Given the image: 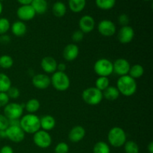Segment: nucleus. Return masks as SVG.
Wrapping results in <instances>:
<instances>
[{
  "instance_id": "nucleus-19",
  "label": "nucleus",
  "mask_w": 153,
  "mask_h": 153,
  "mask_svg": "<svg viewBox=\"0 0 153 153\" xmlns=\"http://www.w3.org/2000/svg\"><path fill=\"white\" fill-rule=\"evenodd\" d=\"M10 30H11V32L13 35L18 37H23L26 34L27 26L25 22H22V21H15L10 25Z\"/></svg>"
},
{
  "instance_id": "nucleus-21",
  "label": "nucleus",
  "mask_w": 153,
  "mask_h": 153,
  "mask_svg": "<svg viewBox=\"0 0 153 153\" xmlns=\"http://www.w3.org/2000/svg\"><path fill=\"white\" fill-rule=\"evenodd\" d=\"M120 92L117 88L114 86H109L102 91L103 98L107 100L108 101H115L120 97Z\"/></svg>"
},
{
  "instance_id": "nucleus-12",
  "label": "nucleus",
  "mask_w": 153,
  "mask_h": 153,
  "mask_svg": "<svg viewBox=\"0 0 153 153\" xmlns=\"http://www.w3.org/2000/svg\"><path fill=\"white\" fill-rule=\"evenodd\" d=\"M134 37V31L129 25L122 26L117 33V38L120 43L127 44L132 41Z\"/></svg>"
},
{
  "instance_id": "nucleus-26",
  "label": "nucleus",
  "mask_w": 153,
  "mask_h": 153,
  "mask_svg": "<svg viewBox=\"0 0 153 153\" xmlns=\"http://www.w3.org/2000/svg\"><path fill=\"white\" fill-rule=\"evenodd\" d=\"M24 108H25L28 114H34L40 109V101L37 99H31L25 103Z\"/></svg>"
},
{
  "instance_id": "nucleus-22",
  "label": "nucleus",
  "mask_w": 153,
  "mask_h": 153,
  "mask_svg": "<svg viewBox=\"0 0 153 153\" xmlns=\"http://www.w3.org/2000/svg\"><path fill=\"white\" fill-rule=\"evenodd\" d=\"M31 5L36 14H43L48 9V3L46 0H32Z\"/></svg>"
},
{
  "instance_id": "nucleus-24",
  "label": "nucleus",
  "mask_w": 153,
  "mask_h": 153,
  "mask_svg": "<svg viewBox=\"0 0 153 153\" xmlns=\"http://www.w3.org/2000/svg\"><path fill=\"white\" fill-rule=\"evenodd\" d=\"M52 13L58 18L63 17L67 13V7L62 1H56L52 6Z\"/></svg>"
},
{
  "instance_id": "nucleus-41",
  "label": "nucleus",
  "mask_w": 153,
  "mask_h": 153,
  "mask_svg": "<svg viewBox=\"0 0 153 153\" xmlns=\"http://www.w3.org/2000/svg\"><path fill=\"white\" fill-rule=\"evenodd\" d=\"M10 37L7 35H6V34L0 36V43H1V42H2V43H7L10 42Z\"/></svg>"
},
{
  "instance_id": "nucleus-1",
  "label": "nucleus",
  "mask_w": 153,
  "mask_h": 153,
  "mask_svg": "<svg viewBox=\"0 0 153 153\" xmlns=\"http://www.w3.org/2000/svg\"><path fill=\"white\" fill-rule=\"evenodd\" d=\"M117 88L120 94L124 97H131L137 91V85L135 79H132L128 75L120 76L117 82Z\"/></svg>"
},
{
  "instance_id": "nucleus-38",
  "label": "nucleus",
  "mask_w": 153,
  "mask_h": 153,
  "mask_svg": "<svg viewBox=\"0 0 153 153\" xmlns=\"http://www.w3.org/2000/svg\"><path fill=\"white\" fill-rule=\"evenodd\" d=\"M10 98L6 93L0 92V108H4L9 103Z\"/></svg>"
},
{
  "instance_id": "nucleus-44",
  "label": "nucleus",
  "mask_w": 153,
  "mask_h": 153,
  "mask_svg": "<svg viewBox=\"0 0 153 153\" xmlns=\"http://www.w3.org/2000/svg\"><path fill=\"white\" fill-rule=\"evenodd\" d=\"M17 1L21 5H27V4H31L32 0H17Z\"/></svg>"
},
{
  "instance_id": "nucleus-17",
  "label": "nucleus",
  "mask_w": 153,
  "mask_h": 153,
  "mask_svg": "<svg viewBox=\"0 0 153 153\" xmlns=\"http://www.w3.org/2000/svg\"><path fill=\"white\" fill-rule=\"evenodd\" d=\"M79 54V46L76 43H69L63 50V57L67 61H73Z\"/></svg>"
},
{
  "instance_id": "nucleus-27",
  "label": "nucleus",
  "mask_w": 153,
  "mask_h": 153,
  "mask_svg": "<svg viewBox=\"0 0 153 153\" xmlns=\"http://www.w3.org/2000/svg\"><path fill=\"white\" fill-rule=\"evenodd\" d=\"M11 87V80L7 75L0 73V92L6 93Z\"/></svg>"
},
{
  "instance_id": "nucleus-23",
  "label": "nucleus",
  "mask_w": 153,
  "mask_h": 153,
  "mask_svg": "<svg viewBox=\"0 0 153 153\" xmlns=\"http://www.w3.org/2000/svg\"><path fill=\"white\" fill-rule=\"evenodd\" d=\"M68 4L73 13H80L86 6V0H69Z\"/></svg>"
},
{
  "instance_id": "nucleus-10",
  "label": "nucleus",
  "mask_w": 153,
  "mask_h": 153,
  "mask_svg": "<svg viewBox=\"0 0 153 153\" xmlns=\"http://www.w3.org/2000/svg\"><path fill=\"white\" fill-rule=\"evenodd\" d=\"M6 138L10 140L13 143H20L25 138V133L20 126H9L8 128L5 130Z\"/></svg>"
},
{
  "instance_id": "nucleus-13",
  "label": "nucleus",
  "mask_w": 153,
  "mask_h": 153,
  "mask_svg": "<svg viewBox=\"0 0 153 153\" xmlns=\"http://www.w3.org/2000/svg\"><path fill=\"white\" fill-rule=\"evenodd\" d=\"M31 82L34 88L39 90L47 89L51 85V79L49 76L43 73L34 75L31 79Z\"/></svg>"
},
{
  "instance_id": "nucleus-5",
  "label": "nucleus",
  "mask_w": 153,
  "mask_h": 153,
  "mask_svg": "<svg viewBox=\"0 0 153 153\" xmlns=\"http://www.w3.org/2000/svg\"><path fill=\"white\" fill-rule=\"evenodd\" d=\"M83 101L89 105H97L100 104L103 99L102 92L95 87L88 88L82 92Z\"/></svg>"
},
{
  "instance_id": "nucleus-32",
  "label": "nucleus",
  "mask_w": 153,
  "mask_h": 153,
  "mask_svg": "<svg viewBox=\"0 0 153 153\" xmlns=\"http://www.w3.org/2000/svg\"><path fill=\"white\" fill-rule=\"evenodd\" d=\"M123 146L126 153H139L138 145L133 140H128Z\"/></svg>"
},
{
  "instance_id": "nucleus-15",
  "label": "nucleus",
  "mask_w": 153,
  "mask_h": 153,
  "mask_svg": "<svg viewBox=\"0 0 153 153\" xmlns=\"http://www.w3.org/2000/svg\"><path fill=\"white\" fill-rule=\"evenodd\" d=\"M79 30L84 34L91 32L95 27V20L94 17L90 15H84L79 21Z\"/></svg>"
},
{
  "instance_id": "nucleus-47",
  "label": "nucleus",
  "mask_w": 153,
  "mask_h": 153,
  "mask_svg": "<svg viewBox=\"0 0 153 153\" xmlns=\"http://www.w3.org/2000/svg\"><path fill=\"white\" fill-rule=\"evenodd\" d=\"M2 10H3V6L1 1H0V15H1V13H2Z\"/></svg>"
},
{
  "instance_id": "nucleus-7",
  "label": "nucleus",
  "mask_w": 153,
  "mask_h": 153,
  "mask_svg": "<svg viewBox=\"0 0 153 153\" xmlns=\"http://www.w3.org/2000/svg\"><path fill=\"white\" fill-rule=\"evenodd\" d=\"M24 106L16 102H9L4 107V115L9 120L20 119L23 114Z\"/></svg>"
},
{
  "instance_id": "nucleus-35",
  "label": "nucleus",
  "mask_w": 153,
  "mask_h": 153,
  "mask_svg": "<svg viewBox=\"0 0 153 153\" xmlns=\"http://www.w3.org/2000/svg\"><path fill=\"white\" fill-rule=\"evenodd\" d=\"M6 94H7L9 98L15 100V99H17L18 97H19V95H20V91H19V90L17 88H16V87L11 86L9 88L8 91L6 92Z\"/></svg>"
},
{
  "instance_id": "nucleus-31",
  "label": "nucleus",
  "mask_w": 153,
  "mask_h": 153,
  "mask_svg": "<svg viewBox=\"0 0 153 153\" xmlns=\"http://www.w3.org/2000/svg\"><path fill=\"white\" fill-rule=\"evenodd\" d=\"M109 83H110V81H109V79L108 77L99 76L98 79L96 80L95 88H97V89L102 92L108 87H109Z\"/></svg>"
},
{
  "instance_id": "nucleus-4",
  "label": "nucleus",
  "mask_w": 153,
  "mask_h": 153,
  "mask_svg": "<svg viewBox=\"0 0 153 153\" xmlns=\"http://www.w3.org/2000/svg\"><path fill=\"white\" fill-rule=\"evenodd\" d=\"M50 79L51 85L56 91L63 92L68 90L70 88V79L65 72H55Z\"/></svg>"
},
{
  "instance_id": "nucleus-40",
  "label": "nucleus",
  "mask_w": 153,
  "mask_h": 153,
  "mask_svg": "<svg viewBox=\"0 0 153 153\" xmlns=\"http://www.w3.org/2000/svg\"><path fill=\"white\" fill-rule=\"evenodd\" d=\"M0 153H14L13 152V149H12L11 146H2V147L0 149Z\"/></svg>"
},
{
  "instance_id": "nucleus-46",
  "label": "nucleus",
  "mask_w": 153,
  "mask_h": 153,
  "mask_svg": "<svg viewBox=\"0 0 153 153\" xmlns=\"http://www.w3.org/2000/svg\"><path fill=\"white\" fill-rule=\"evenodd\" d=\"M0 137L1 138H6V132L4 131H0Z\"/></svg>"
},
{
  "instance_id": "nucleus-39",
  "label": "nucleus",
  "mask_w": 153,
  "mask_h": 153,
  "mask_svg": "<svg viewBox=\"0 0 153 153\" xmlns=\"http://www.w3.org/2000/svg\"><path fill=\"white\" fill-rule=\"evenodd\" d=\"M118 22L122 26H126V25H128L129 23V17L126 13H122L118 17Z\"/></svg>"
},
{
  "instance_id": "nucleus-9",
  "label": "nucleus",
  "mask_w": 153,
  "mask_h": 153,
  "mask_svg": "<svg viewBox=\"0 0 153 153\" xmlns=\"http://www.w3.org/2000/svg\"><path fill=\"white\" fill-rule=\"evenodd\" d=\"M97 29L101 35L107 37L114 35L117 31L116 25L109 19H103L100 21L97 26Z\"/></svg>"
},
{
  "instance_id": "nucleus-3",
  "label": "nucleus",
  "mask_w": 153,
  "mask_h": 153,
  "mask_svg": "<svg viewBox=\"0 0 153 153\" xmlns=\"http://www.w3.org/2000/svg\"><path fill=\"white\" fill-rule=\"evenodd\" d=\"M126 139V134L120 127H113L108 133V141L113 147L120 148L123 146L127 141Z\"/></svg>"
},
{
  "instance_id": "nucleus-18",
  "label": "nucleus",
  "mask_w": 153,
  "mask_h": 153,
  "mask_svg": "<svg viewBox=\"0 0 153 153\" xmlns=\"http://www.w3.org/2000/svg\"><path fill=\"white\" fill-rule=\"evenodd\" d=\"M86 134L85 128L82 126H76L73 127L68 134V138L72 143H79L84 139Z\"/></svg>"
},
{
  "instance_id": "nucleus-30",
  "label": "nucleus",
  "mask_w": 153,
  "mask_h": 153,
  "mask_svg": "<svg viewBox=\"0 0 153 153\" xmlns=\"http://www.w3.org/2000/svg\"><path fill=\"white\" fill-rule=\"evenodd\" d=\"M13 60L8 55H3L0 56V67L2 69H10L13 67Z\"/></svg>"
},
{
  "instance_id": "nucleus-28",
  "label": "nucleus",
  "mask_w": 153,
  "mask_h": 153,
  "mask_svg": "<svg viewBox=\"0 0 153 153\" xmlns=\"http://www.w3.org/2000/svg\"><path fill=\"white\" fill-rule=\"evenodd\" d=\"M109 145L104 141H99L95 143L93 148V153H110Z\"/></svg>"
},
{
  "instance_id": "nucleus-14",
  "label": "nucleus",
  "mask_w": 153,
  "mask_h": 153,
  "mask_svg": "<svg viewBox=\"0 0 153 153\" xmlns=\"http://www.w3.org/2000/svg\"><path fill=\"white\" fill-rule=\"evenodd\" d=\"M16 15L19 20L25 22L34 19L36 13L31 4H27V5H21L20 7H18L16 10Z\"/></svg>"
},
{
  "instance_id": "nucleus-48",
  "label": "nucleus",
  "mask_w": 153,
  "mask_h": 153,
  "mask_svg": "<svg viewBox=\"0 0 153 153\" xmlns=\"http://www.w3.org/2000/svg\"><path fill=\"white\" fill-rule=\"evenodd\" d=\"M143 1H152V0H143Z\"/></svg>"
},
{
  "instance_id": "nucleus-25",
  "label": "nucleus",
  "mask_w": 153,
  "mask_h": 153,
  "mask_svg": "<svg viewBox=\"0 0 153 153\" xmlns=\"http://www.w3.org/2000/svg\"><path fill=\"white\" fill-rule=\"evenodd\" d=\"M143 73H144V69H143V66L140 65V64H136L131 66L128 75L131 76L132 79L136 80V79H140V77H142Z\"/></svg>"
},
{
  "instance_id": "nucleus-11",
  "label": "nucleus",
  "mask_w": 153,
  "mask_h": 153,
  "mask_svg": "<svg viewBox=\"0 0 153 153\" xmlns=\"http://www.w3.org/2000/svg\"><path fill=\"white\" fill-rule=\"evenodd\" d=\"M131 64L125 58H118L113 62V73L120 76L128 74Z\"/></svg>"
},
{
  "instance_id": "nucleus-8",
  "label": "nucleus",
  "mask_w": 153,
  "mask_h": 153,
  "mask_svg": "<svg viewBox=\"0 0 153 153\" xmlns=\"http://www.w3.org/2000/svg\"><path fill=\"white\" fill-rule=\"evenodd\" d=\"M33 141L37 147L41 148V149H46L51 146L52 139L48 131L40 129L34 134Z\"/></svg>"
},
{
  "instance_id": "nucleus-29",
  "label": "nucleus",
  "mask_w": 153,
  "mask_h": 153,
  "mask_svg": "<svg viewBox=\"0 0 153 153\" xmlns=\"http://www.w3.org/2000/svg\"><path fill=\"white\" fill-rule=\"evenodd\" d=\"M116 0H96V4L101 10H111L114 7Z\"/></svg>"
},
{
  "instance_id": "nucleus-6",
  "label": "nucleus",
  "mask_w": 153,
  "mask_h": 153,
  "mask_svg": "<svg viewBox=\"0 0 153 153\" xmlns=\"http://www.w3.org/2000/svg\"><path fill=\"white\" fill-rule=\"evenodd\" d=\"M94 70L99 76L108 77L113 73V62L108 58H100L94 64Z\"/></svg>"
},
{
  "instance_id": "nucleus-37",
  "label": "nucleus",
  "mask_w": 153,
  "mask_h": 153,
  "mask_svg": "<svg viewBox=\"0 0 153 153\" xmlns=\"http://www.w3.org/2000/svg\"><path fill=\"white\" fill-rule=\"evenodd\" d=\"M84 33L80 30L75 31L72 34V40L74 43H79L81 42L84 38Z\"/></svg>"
},
{
  "instance_id": "nucleus-45",
  "label": "nucleus",
  "mask_w": 153,
  "mask_h": 153,
  "mask_svg": "<svg viewBox=\"0 0 153 153\" xmlns=\"http://www.w3.org/2000/svg\"><path fill=\"white\" fill-rule=\"evenodd\" d=\"M147 150L149 153H153V142L151 141L147 146Z\"/></svg>"
},
{
  "instance_id": "nucleus-34",
  "label": "nucleus",
  "mask_w": 153,
  "mask_h": 153,
  "mask_svg": "<svg viewBox=\"0 0 153 153\" xmlns=\"http://www.w3.org/2000/svg\"><path fill=\"white\" fill-rule=\"evenodd\" d=\"M69 145L65 142H60L55 146V153H69Z\"/></svg>"
},
{
  "instance_id": "nucleus-33",
  "label": "nucleus",
  "mask_w": 153,
  "mask_h": 153,
  "mask_svg": "<svg viewBox=\"0 0 153 153\" xmlns=\"http://www.w3.org/2000/svg\"><path fill=\"white\" fill-rule=\"evenodd\" d=\"M10 28V23L8 19L5 17L0 18V36L5 34Z\"/></svg>"
},
{
  "instance_id": "nucleus-16",
  "label": "nucleus",
  "mask_w": 153,
  "mask_h": 153,
  "mask_svg": "<svg viewBox=\"0 0 153 153\" xmlns=\"http://www.w3.org/2000/svg\"><path fill=\"white\" fill-rule=\"evenodd\" d=\"M57 66H58V62L53 57H44L40 61V67L42 70L46 73L49 74H53L55 72L57 71Z\"/></svg>"
},
{
  "instance_id": "nucleus-43",
  "label": "nucleus",
  "mask_w": 153,
  "mask_h": 153,
  "mask_svg": "<svg viewBox=\"0 0 153 153\" xmlns=\"http://www.w3.org/2000/svg\"><path fill=\"white\" fill-rule=\"evenodd\" d=\"M9 126H19V119L10 120H9Z\"/></svg>"
},
{
  "instance_id": "nucleus-2",
  "label": "nucleus",
  "mask_w": 153,
  "mask_h": 153,
  "mask_svg": "<svg viewBox=\"0 0 153 153\" xmlns=\"http://www.w3.org/2000/svg\"><path fill=\"white\" fill-rule=\"evenodd\" d=\"M19 126L25 133L34 134L40 129V118L34 114H27L19 119Z\"/></svg>"
},
{
  "instance_id": "nucleus-20",
  "label": "nucleus",
  "mask_w": 153,
  "mask_h": 153,
  "mask_svg": "<svg viewBox=\"0 0 153 153\" xmlns=\"http://www.w3.org/2000/svg\"><path fill=\"white\" fill-rule=\"evenodd\" d=\"M40 128L46 131L53 129L56 124L55 119L51 115H45L40 118Z\"/></svg>"
},
{
  "instance_id": "nucleus-36",
  "label": "nucleus",
  "mask_w": 153,
  "mask_h": 153,
  "mask_svg": "<svg viewBox=\"0 0 153 153\" xmlns=\"http://www.w3.org/2000/svg\"><path fill=\"white\" fill-rule=\"evenodd\" d=\"M9 126V120L4 114H0V131H4Z\"/></svg>"
},
{
  "instance_id": "nucleus-42",
  "label": "nucleus",
  "mask_w": 153,
  "mask_h": 153,
  "mask_svg": "<svg viewBox=\"0 0 153 153\" xmlns=\"http://www.w3.org/2000/svg\"><path fill=\"white\" fill-rule=\"evenodd\" d=\"M67 69V66H66L65 64L64 63H60V64H58V66H57V71L59 72H64Z\"/></svg>"
},
{
  "instance_id": "nucleus-49",
  "label": "nucleus",
  "mask_w": 153,
  "mask_h": 153,
  "mask_svg": "<svg viewBox=\"0 0 153 153\" xmlns=\"http://www.w3.org/2000/svg\"><path fill=\"white\" fill-rule=\"evenodd\" d=\"M4 1V0H0V1Z\"/></svg>"
}]
</instances>
